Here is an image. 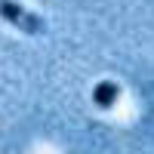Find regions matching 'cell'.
Returning <instances> with one entry per match:
<instances>
[{"mask_svg":"<svg viewBox=\"0 0 154 154\" xmlns=\"http://www.w3.org/2000/svg\"><path fill=\"white\" fill-rule=\"evenodd\" d=\"M0 19L9 22V25H16V28L25 31V34H37V31H43L40 16H37V12L22 9L16 0H0Z\"/></svg>","mask_w":154,"mask_h":154,"instance_id":"6da1fadb","label":"cell"},{"mask_svg":"<svg viewBox=\"0 0 154 154\" xmlns=\"http://www.w3.org/2000/svg\"><path fill=\"white\" fill-rule=\"evenodd\" d=\"M117 96H120V86L111 83V80H102V83H96V89H93V102H96L99 108H111L114 102H117Z\"/></svg>","mask_w":154,"mask_h":154,"instance_id":"7a4b0ae2","label":"cell"}]
</instances>
